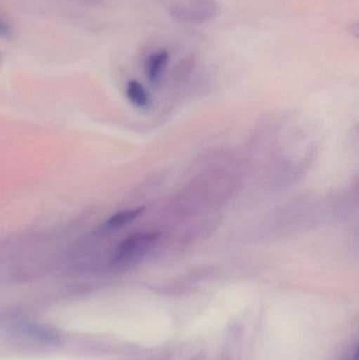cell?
Returning <instances> with one entry per match:
<instances>
[{
  "label": "cell",
  "mask_w": 359,
  "mask_h": 360,
  "mask_svg": "<svg viewBox=\"0 0 359 360\" xmlns=\"http://www.w3.org/2000/svg\"><path fill=\"white\" fill-rule=\"evenodd\" d=\"M159 238L158 232H139L126 237L116 249L113 264L119 268L136 264L155 247Z\"/></svg>",
  "instance_id": "1"
},
{
  "label": "cell",
  "mask_w": 359,
  "mask_h": 360,
  "mask_svg": "<svg viewBox=\"0 0 359 360\" xmlns=\"http://www.w3.org/2000/svg\"><path fill=\"white\" fill-rule=\"evenodd\" d=\"M219 13L216 0H176L170 6V15L188 23H204L215 18Z\"/></svg>",
  "instance_id": "2"
},
{
  "label": "cell",
  "mask_w": 359,
  "mask_h": 360,
  "mask_svg": "<svg viewBox=\"0 0 359 360\" xmlns=\"http://www.w3.org/2000/svg\"><path fill=\"white\" fill-rule=\"evenodd\" d=\"M169 61V53L166 50L154 53L151 56L148 57L145 61V70L148 79L152 84H155L162 77L167 63Z\"/></svg>",
  "instance_id": "3"
},
{
  "label": "cell",
  "mask_w": 359,
  "mask_h": 360,
  "mask_svg": "<svg viewBox=\"0 0 359 360\" xmlns=\"http://www.w3.org/2000/svg\"><path fill=\"white\" fill-rule=\"evenodd\" d=\"M145 211V207H135V209H126L116 212L111 217L107 218L105 222V228L107 230H117L126 224L134 221L137 217Z\"/></svg>",
  "instance_id": "4"
},
{
  "label": "cell",
  "mask_w": 359,
  "mask_h": 360,
  "mask_svg": "<svg viewBox=\"0 0 359 360\" xmlns=\"http://www.w3.org/2000/svg\"><path fill=\"white\" fill-rule=\"evenodd\" d=\"M126 95L130 103L139 109H145L150 105V96L147 90L137 80H130L126 84Z\"/></svg>",
  "instance_id": "5"
},
{
  "label": "cell",
  "mask_w": 359,
  "mask_h": 360,
  "mask_svg": "<svg viewBox=\"0 0 359 360\" xmlns=\"http://www.w3.org/2000/svg\"><path fill=\"white\" fill-rule=\"evenodd\" d=\"M14 33L12 25L6 17L0 15V38H11Z\"/></svg>",
  "instance_id": "6"
}]
</instances>
